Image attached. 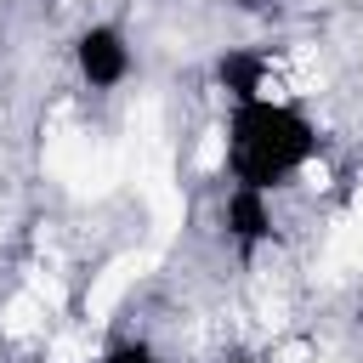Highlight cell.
Returning <instances> with one entry per match:
<instances>
[{"mask_svg": "<svg viewBox=\"0 0 363 363\" xmlns=\"http://www.w3.org/2000/svg\"><path fill=\"white\" fill-rule=\"evenodd\" d=\"M318 159V125L278 91V96H238L221 119V170L233 187L278 193L284 182L306 176Z\"/></svg>", "mask_w": 363, "mask_h": 363, "instance_id": "1", "label": "cell"}, {"mask_svg": "<svg viewBox=\"0 0 363 363\" xmlns=\"http://www.w3.org/2000/svg\"><path fill=\"white\" fill-rule=\"evenodd\" d=\"M74 68H79V79L91 91H119L130 79V68H136V51H130L119 23H91L74 40Z\"/></svg>", "mask_w": 363, "mask_h": 363, "instance_id": "2", "label": "cell"}, {"mask_svg": "<svg viewBox=\"0 0 363 363\" xmlns=\"http://www.w3.org/2000/svg\"><path fill=\"white\" fill-rule=\"evenodd\" d=\"M221 227H227V244H238V250H261V244H272V238H278L272 193H255V187H233V182H227Z\"/></svg>", "mask_w": 363, "mask_h": 363, "instance_id": "3", "label": "cell"}, {"mask_svg": "<svg viewBox=\"0 0 363 363\" xmlns=\"http://www.w3.org/2000/svg\"><path fill=\"white\" fill-rule=\"evenodd\" d=\"M96 363H159V352H153L142 335H125V340H113V346H108Z\"/></svg>", "mask_w": 363, "mask_h": 363, "instance_id": "4", "label": "cell"}, {"mask_svg": "<svg viewBox=\"0 0 363 363\" xmlns=\"http://www.w3.org/2000/svg\"><path fill=\"white\" fill-rule=\"evenodd\" d=\"M221 363H272V357H261V352H233V357H221Z\"/></svg>", "mask_w": 363, "mask_h": 363, "instance_id": "5", "label": "cell"}]
</instances>
